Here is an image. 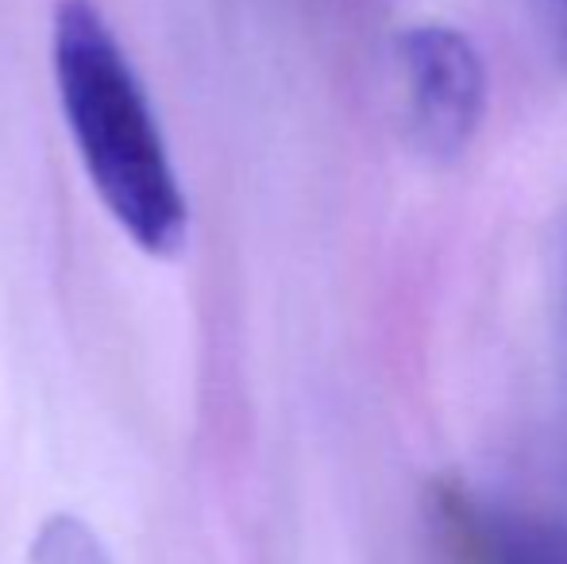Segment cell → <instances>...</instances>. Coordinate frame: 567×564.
Here are the masks:
<instances>
[{
    "instance_id": "4",
    "label": "cell",
    "mask_w": 567,
    "mask_h": 564,
    "mask_svg": "<svg viewBox=\"0 0 567 564\" xmlns=\"http://www.w3.org/2000/svg\"><path fill=\"white\" fill-rule=\"evenodd\" d=\"M31 564H113V561H109L101 537L85 522L59 514L31 542Z\"/></svg>"
},
{
    "instance_id": "5",
    "label": "cell",
    "mask_w": 567,
    "mask_h": 564,
    "mask_svg": "<svg viewBox=\"0 0 567 564\" xmlns=\"http://www.w3.org/2000/svg\"><path fill=\"white\" fill-rule=\"evenodd\" d=\"M540 8V20L548 28V39H553V51L556 59L567 66V0H537Z\"/></svg>"
},
{
    "instance_id": "6",
    "label": "cell",
    "mask_w": 567,
    "mask_h": 564,
    "mask_svg": "<svg viewBox=\"0 0 567 564\" xmlns=\"http://www.w3.org/2000/svg\"><path fill=\"white\" fill-rule=\"evenodd\" d=\"M564 286H567V244H564Z\"/></svg>"
},
{
    "instance_id": "1",
    "label": "cell",
    "mask_w": 567,
    "mask_h": 564,
    "mask_svg": "<svg viewBox=\"0 0 567 564\" xmlns=\"http://www.w3.org/2000/svg\"><path fill=\"white\" fill-rule=\"evenodd\" d=\"M66 129L93 189L147 256H174L189 209L151 101L93 0H62L51 31Z\"/></svg>"
},
{
    "instance_id": "2",
    "label": "cell",
    "mask_w": 567,
    "mask_h": 564,
    "mask_svg": "<svg viewBox=\"0 0 567 564\" xmlns=\"http://www.w3.org/2000/svg\"><path fill=\"white\" fill-rule=\"evenodd\" d=\"M398 82L413 147L455 163L486 116V62L475 39L444 20H417L398 35Z\"/></svg>"
},
{
    "instance_id": "3",
    "label": "cell",
    "mask_w": 567,
    "mask_h": 564,
    "mask_svg": "<svg viewBox=\"0 0 567 564\" xmlns=\"http://www.w3.org/2000/svg\"><path fill=\"white\" fill-rule=\"evenodd\" d=\"M436 522L455 564H567L564 534L463 488L436 491Z\"/></svg>"
}]
</instances>
